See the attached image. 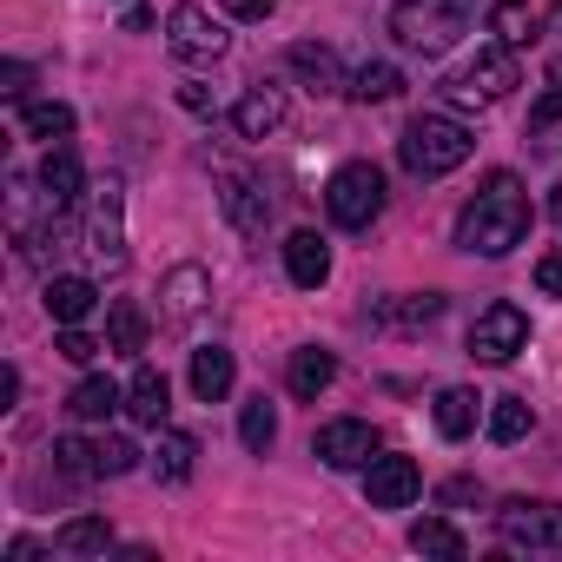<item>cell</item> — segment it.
<instances>
[{"label": "cell", "mask_w": 562, "mask_h": 562, "mask_svg": "<svg viewBox=\"0 0 562 562\" xmlns=\"http://www.w3.org/2000/svg\"><path fill=\"white\" fill-rule=\"evenodd\" d=\"M126 417L146 424V430H166V417H172V384H166V371H153V364L133 371V384H126Z\"/></svg>", "instance_id": "16"}, {"label": "cell", "mask_w": 562, "mask_h": 562, "mask_svg": "<svg viewBox=\"0 0 562 562\" xmlns=\"http://www.w3.org/2000/svg\"><path fill=\"white\" fill-rule=\"evenodd\" d=\"M166 47H172V60H186V67H212V60H225V27L205 14V8H172L166 14Z\"/></svg>", "instance_id": "8"}, {"label": "cell", "mask_w": 562, "mask_h": 562, "mask_svg": "<svg viewBox=\"0 0 562 562\" xmlns=\"http://www.w3.org/2000/svg\"><path fill=\"white\" fill-rule=\"evenodd\" d=\"M325 212H331V225H345V232H371V225L384 218V172H378L371 159H345V166L325 179Z\"/></svg>", "instance_id": "5"}, {"label": "cell", "mask_w": 562, "mask_h": 562, "mask_svg": "<svg viewBox=\"0 0 562 562\" xmlns=\"http://www.w3.org/2000/svg\"><path fill=\"white\" fill-rule=\"evenodd\" d=\"M470 153H476V133H470L463 120H450V113H417V120L404 126V139H397V159H404L411 179H443V172H457Z\"/></svg>", "instance_id": "2"}, {"label": "cell", "mask_w": 562, "mask_h": 562, "mask_svg": "<svg viewBox=\"0 0 562 562\" xmlns=\"http://www.w3.org/2000/svg\"><path fill=\"white\" fill-rule=\"evenodd\" d=\"M14 397H21V371L8 364V371H0V404H14Z\"/></svg>", "instance_id": "44"}, {"label": "cell", "mask_w": 562, "mask_h": 562, "mask_svg": "<svg viewBox=\"0 0 562 562\" xmlns=\"http://www.w3.org/2000/svg\"><path fill=\"white\" fill-rule=\"evenodd\" d=\"M87 251H93L106 271L126 265V179H106V186L93 192V212H87Z\"/></svg>", "instance_id": "7"}, {"label": "cell", "mask_w": 562, "mask_h": 562, "mask_svg": "<svg viewBox=\"0 0 562 562\" xmlns=\"http://www.w3.org/2000/svg\"><path fill=\"white\" fill-rule=\"evenodd\" d=\"M41 199H47V212H74L80 205V192H87V172H80V153L74 146H47V159H41Z\"/></svg>", "instance_id": "14"}, {"label": "cell", "mask_w": 562, "mask_h": 562, "mask_svg": "<svg viewBox=\"0 0 562 562\" xmlns=\"http://www.w3.org/2000/svg\"><path fill=\"white\" fill-rule=\"evenodd\" d=\"M54 476H67V483H93V476H100L93 443H80V437H54Z\"/></svg>", "instance_id": "33"}, {"label": "cell", "mask_w": 562, "mask_h": 562, "mask_svg": "<svg viewBox=\"0 0 562 562\" xmlns=\"http://www.w3.org/2000/svg\"><path fill=\"white\" fill-rule=\"evenodd\" d=\"M27 87H34V67H27V60H8V67H0V93H8V100H27Z\"/></svg>", "instance_id": "40"}, {"label": "cell", "mask_w": 562, "mask_h": 562, "mask_svg": "<svg viewBox=\"0 0 562 562\" xmlns=\"http://www.w3.org/2000/svg\"><path fill=\"white\" fill-rule=\"evenodd\" d=\"M153 27V8H126V34H146Z\"/></svg>", "instance_id": "45"}, {"label": "cell", "mask_w": 562, "mask_h": 562, "mask_svg": "<svg viewBox=\"0 0 562 562\" xmlns=\"http://www.w3.org/2000/svg\"><path fill=\"white\" fill-rule=\"evenodd\" d=\"M285 67H292L312 93H338V87H345V67H338V54H331L325 41H299V47L285 54Z\"/></svg>", "instance_id": "20"}, {"label": "cell", "mask_w": 562, "mask_h": 562, "mask_svg": "<svg viewBox=\"0 0 562 562\" xmlns=\"http://www.w3.org/2000/svg\"><path fill=\"white\" fill-rule=\"evenodd\" d=\"M549 80H562V60H555V67H549Z\"/></svg>", "instance_id": "48"}, {"label": "cell", "mask_w": 562, "mask_h": 562, "mask_svg": "<svg viewBox=\"0 0 562 562\" xmlns=\"http://www.w3.org/2000/svg\"><path fill=\"white\" fill-rule=\"evenodd\" d=\"M238 443H245L251 457H265V450L278 443V411H271L265 397H251V404L238 411Z\"/></svg>", "instance_id": "32"}, {"label": "cell", "mask_w": 562, "mask_h": 562, "mask_svg": "<svg viewBox=\"0 0 562 562\" xmlns=\"http://www.w3.org/2000/svg\"><path fill=\"white\" fill-rule=\"evenodd\" d=\"M192 470H199V437H186V430H159L153 476H159V483H192Z\"/></svg>", "instance_id": "23"}, {"label": "cell", "mask_w": 562, "mask_h": 562, "mask_svg": "<svg viewBox=\"0 0 562 562\" xmlns=\"http://www.w3.org/2000/svg\"><path fill=\"white\" fill-rule=\"evenodd\" d=\"M179 106H186V113H212V93H205V87H179Z\"/></svg>", "instance_id": "42"}, {"label": "cell", "mask_w": 562, "mask_h": 562, "mask_svg": "<svg viewBox=\"0 0 562 562\" xmlns=\"http://www.w3.org/2000/svg\"><path fill=\"white\" fill-rule=\"evenodd\" d=\"M529 192H522V179L516 172H490L483 186H476V199L457 212V251H470V258H503V251H516L522 238H529Z\"/></svg>", "instance_id": "1"}, {"label": "cell", "mask_w": 562, "mask_h": 562, "mask_svg": "<svg viewBox=\"0 0 562 562\" xmlns=\"http://www.w3.org/2000/svg\"><path fill=\"white\" fill-rule=\"evenodd\" d=\"M476 404H483V397H476V391H463V384L437 391V404H430L437 437H450V443H457V437H470V430H476Z\"/></svg>", "instance_id": "27"}, {"label": "cell", "mask_w": 562, "mask_h": 562, "mask_svg": "<svg viewBox=\"0 0 562 562\" xmlns=\"http://www.w3.org/2000/svg\"><path fill=\"white\" fill-rule=\"evenodd\" d=\"M232 378H238V364H232L225 345H199V351H192V397H199V404H218V397L232 391Z\"/></svg>", "instance_id": "21"}, {"label": "cell", "mask_w": 562, "mask_h": 562, "mask_svg": "<svg viewBox=\"0 0 562 562\" xmlns=\"http://www.w3.org/2000/svg\"><path fill=\"white\" fill-rule=\"evenodd\" d=\"M205 299H212V278H205L199 265H179V271L166 278V318H172V325H192Z\"/></svg>", "instance_id": "22"}, {"label": "cell", "mask_w": 562, "mask_h": 562, "mask_svg": "<svg viewBox=\"0 0 562 562\" xmlns=\"http://www.w3.org/2000/svg\"><path fill=\"white\" fill-rule=\"evenodd\" d=\"M21 133H27V139H47V146H67V139H74V106L34 100V106H21Z\"/></svg>", "instance_id": "28"}, {"label": "cell", "mask_w": 562, "mask_h": 562, "mask_svg": "<svg viewBox=\"0 0 562 562\" xmlns=\"http://www.w3.org/2000/svg\"><path fill=\"white\" fill-rule=\"evenodd\" d=\"M285 271H292L299 292H318L325 278H331V245H325L318 232H292V238H285Z\"/></svg>", "instance_id": "17"}, {"label": "cell", "mask_w": 562, "mask_h": 562, "mask_svg": "<svg viewBox=\"0 0 562 562\" xmlns=\"http://www.w3.org/2000/svg\"><path fill=\"white\" fill-rule=\"evenodd\" d=\"M549 27H555V34H562V0H555V8H549Z\"/></svg>", "instance_id": "47"}, {"label": "cell", "mask_w": 562, "mask_h": 562, "mask_svg": "<svg viewBox=\"0 0 562 562\" xmlns=\"http://www.w3.org/2000/svg\"><path fill=\"white\" fill-rule=\"evenodd\" d=\"M536 8H529V0H490V41L496 47H529L536 41Z\"/></svg>", "instance_id": "24"}, {"label": "cell", "mask_w": 562, "mask_h": 562, "mask_svg": "<svg viewBox=\"0 0 562 562\" xmlns=\"http://www.w3.org/2000/svg\"><path fill=\"white\" fill-rule=\"evenodd\" d=\"M549 212H555V225H562V179H555V192H549Z\"/></svg>", "instance_id": "46"}, {"label": "cell", "mask_w": 562, "mask_h": 562, "mask_svg": "<svg viewBox=\"0 0 562 562\" xmlns=\"http://www.w3.org/2000/svg\"><path fill=\"white\" fill-rule=\"evenodd\" d=\"M529 404L522 397H496V411H490V443H522L529 437Z\"/></svg>", "instance_id": "34"}, {"label": "cell", "mask_w": 562, "mask_h": 562, "mask_svg": "<svg viewBox=\"0 0 562 562\" xmlns=\"http://www.w3.org/2000/svg\"><path fill=\"white\" fill-rule=\"evenodd\" d=\"M345 93H351L358 106H384V100H397V93H404V74H397L391 60H364V67L345 80Z\"/></svg>", "instance_id": "25"}, {"label": "cell", "mask_w": 562, "mask_h": 562, "mask_svg": "<svg viewBox=\"0 0 562 562\" xmlns=\"http://www.w3.org/2000/svg\"><path fill=\"white\" fill-rule=\"evenodd\" d=\"M437 503H443V509H470V503H483V483H476V476H450V483L437 490Z\"/></svg>", "instance_id": "37"}, {"label": "cell", "mask_w": 562, "mask_h": 562, "mask_svg": "<svg viewBox=\"0 0 562 562\" xmlns=\"http://www.w3.org/2000/svg\"><path fill=\"white\" fill-rule=\"evenodd\" d=\"M536 292L542 299H562V251H542L536 258Z\"/></svg>", "instance_id": "39"}, {"label": "cell", "mask_w": 562, "mask_h": 562, "mask_svg": "<svg viewBox=\"0 0 562 562\" xmlns=\"http://www.w3.org/2000/svg\"><path fill=\"white\" fill-rule=\"evenodd\" d=\"M8 562H41V542H34V536H14V542H8Z\"/></svg>", "instance_id": "43"}, {"label": "cell", "mask_w": 562, "mask_h": 562, "mask_svg": "<svg viewBox=\"0 0 562 562\" xmlns=\"http://www.w3.org/2000/svg\"><path fill=\"white\" fill-rule=\"evenodd\" d=\"M218 212L232 218L238 238H265V232H271V199H265L258 179H245V172H218Z\"/></svg>", "instance_id": "11"}, {"label": "cell", "mask_w": 562, "mask_h": 562, "mask_svg": "<svg viewBox=\"0 0 562 562\" xmlns=\"http://www.w3.org/2000/svg\"><path fill=\"white\" fill-rule=\"evenodd\" d=\"M470 14H476V0H397L391 34H397V47L437 60V54H450L470 34Z\"/></svg>", "instance_id": "3"}, {"label": "cell", "mask_w": 562, "mask_h": 562, "mask_svg": "<svg viewBox=\"0 0 562 562\" xmlns=\"http://www.w3.org/2000/svg\"><path fill=\"white\" fill-rule=\"evenodd\" d=\"M496 536H503V549H516V555H555V549H562V503L509 496V503L496 509Z\"/></svg>", "instance_id": "6"}, {"label": "cell", "mask_w": 562, "mask_h": 562, "mask_svg": "<svg viewBox=\"0 0 562 562\" xmlns=\"http://www.w3.org/2000/svg\"><path fill=\"white\" fill-rule=\"evenodd\" d=\"M93 305H100V285L93 278H47V318L54 325H87L93 318Z\"/></svg>", "instance_id": "18"}, {"label": "cell", "mask_w": 562, "mask_h": 562, "mask_svg": "<svg viewBox=\"0 0 562 562\" xmlns=\"http://www.w3.org/2000/svg\"><path fill=\"white\" fill-rule=\"evenodd\" d=\"M93 463H100V476H126V470H139V450H133V437H100Z\"/></svg>", "instance_id": "35"}, {"label": "cell", "mask_w": 562, "mask_h": 562, "mask_svg": "<svg viewBox=\"0 0 562 562\" xmlns=\"http://www.w3.org/2000/svg\"><path fill=\"white\" fill-rule=\"evenodd\" d=\"M126 404V391L113 384V378H80L74 391H67V411L80 417V424H100V417H113Z\"/></svg>", "instance_id": "26"}, {"label": "cell", "mask_w": 562, "mask_h": 562, "mask_svg": "<svg viewBox=\"0 0 562 562\" xmlns=\"http://www.w3.org/2000/svg\"><path fill=\"white\" fill-rule=\"evenodd\" d=\"M285 384H292V397L318 404V397L338 384V351H325V345H299L292 364H285Z\"/></svg>", "instance_id": "15"}, {"label": "cell", "mask_w": 562, "mask_h": 562, "mask_svg": "<svg viewBox=\"0 0 562 562\" xmlns=\"http://www.w3.org/2000/svg\"><path fill=\"white\" fill-rule=\"evenodd\" d=\"M278 8V0H225V14H238V21H265Z\"/></svg>", "instance_id": "41"}, {"label": "cell", "mask_w": 562, "mask_h": 562, "mask_svg": "<svg viewBox=\"0 0 562 562\" xmlns=\"http://www.w3.org/2000/svg\"><path fill=\"white\" fill-rule=\"evenodd\" d=\"M522 87V67H516V47H483L476 60H463V67H450L443 74V100L450 106H496V100H509Z\"/></svg>", "instance_id": "4"}, {"label": "cell", "mask_w": 562, "mask_h": 562, "mask_svg": "<svg viewBox=\"0 0 562 562\" xmlns=\"http://www.w3.org/2000/svg\"><path fill=\"white\" fill-rule=\"evenodd\" d=\"M411 549L417 555H443V562H463L470 555V542L443 522V516H424V522H411Z\"/></svg>", "instance_id": "31"}, {"label": "cell", "mask_w": 562, "mask_h": 562, "mask_svg": "<svg viewBox=\"0 0 562 562\" xmlns=\"http://www.w3.org/2000/svg\"><path fill=\"white\" fill-rule=\"evenodd\" d=\"M417 490H424V470H417L411 457H371V470H364L371 509H411Z\"/></svg>", "instance_id": "12"}, {"label": "cell", "mask_w": 562, "mask_h": 562, "mask_svg": "<svg viewBox=\"0 0 562 562\" xmlns=\"http://www.w3.org/2000/svg\"><path fill=\"white\" fill-rule=\"evenodd\" d=\"M54 351H60L67 364H93V358H100L106 345H100L93 331H80V325H60V338H54Z\"/></svg>", "instance_id": "36"}, {"label": "cell", "mask_w": 562, "mask_h": 562, "mask_svg": "<svg viewBox=\"0 0 562 562\" xmlns=\"http://www.w3.org/2000/svg\"><path fill=\"white\" fill-rule=\"evenodd\" d=\"M285 87H271V80H258V87H245L238 93V106H232V133L238 139H271L278 126H285Z\"/></svg>", "instance_id": "13"}, {"label": "cell", "mask_w": 562, "mask_h": 562, "mask_svg": "<svg viewBox=\"0 0 562 562\" xmlns=\"http://www.w3.org/2000/svg\"><path fill=\"white\" fill-rule=\"evenodd\" d=\"M522 345H529V318H522L509 299L476 312V325H470V358H476V364H509Z\"/></svg>", "instance_id": "9"}, {"label": "cell", "mask_w": 562, "mask_h": 562, "mask_svg": "<svg viewBox=\"0 0 562 562\" xmlns=\"http://www.w3.org/2000/svg\"><path fill=\"white\" fill-rule=\"evenodd\" d=\"M106 351H120V358H139V351H146V312H139L133 299H120V305L106 312Z\"/></svg>", "instance_id": "29"}, {"label": "cell", "mask_w": 562, "mask_h": 562, "mask_svg": "<svg viewBox=\"0 0 562 562\" xmlns=\"http://www.w3.org/2000/svg\"><path fill=\"white\" fill-rule=\"evenodd\" d=\"M437 318H443V292H411V299H391L371 312L378 331H430Z\"/></svg>", "instance_id": "19"}, {"label": "cell", "mask_w": 562, "mask_h": 562, "mask_svg": "<svg viewBox=\"0 0 562 562\" xmlns=\"http://www.w3.org/2000/svg\"><path fill=\"white\" fill-rule=\"evenodd\" d=\"M318 463L325 470H371V457H378V430L364 424V417H331L325 430H318Z\"/></svg>", "instance_id": "10"}, {"label": "cell", "mask_w": 562, "mask_h": 562, "mask_svg": "<svg viewBox=\"0 0 562 562\" xmlns=\"http://www.w3.org/2000/svg\"><path fill=\"white\" fill-rule=\"evenodd\" d=\"M562 120V80H549V93L529 106V133H542V126H555Z\"/></svg>", "instance_id": "38"}, {"label": "cell", "mask_w": 562, "mask_h": 562, "mask_svg": "<svg viewBox=\"0 0 562 562\" xmlns=\"http://www.w3.org/2000/svg\"><path fill=\"white\" fill-rule=\"evenodd\" d=\"M54 549H60V555H106V549H113V522H106V516H74V522L54 536Z\"/></svg>", "instance_id": "30"}]
</instances>
